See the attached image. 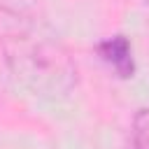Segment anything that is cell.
<instances>
[{
  "label": "cell",
  "instance_id": "3957f363",
  "mask_svg": "<svg viewBox=\"0 0 149 149\" xmlns=\"http://www.w3.org/2000/svg\"><path fill=\"white\" fill-rule=\"evenodd\" d=\"M121 149H149V107H140L135 112Z\"/></svg>",
  "mask_w": 149,
  "mask_h": 149
},
{
  "label": "cell",
  "instance_id": "7a4b0ae2",
  "mask_svg": "<svg viewBox=\"0 0 149 149\" xmlns=\"http://www.w3.org/2000/svg\"><path fill=\"white\" fill-rule=\"evenodd\" d=\"M95 54L100 61L119 77V79H130L135 74V58H133V47L126 35H112L105 37L95 44Z\"/></svg>",
  "mask_w": 149,
  "mask_h": 149
},
{
  "label": "cell",
  "instance_id": "6da1fadb",
  "mask_svg": "<svg viewBox=\"0 0 149 149\" xmlns=\"http://www.w3.org/2000/svg\"><path fill=\"white\" fill-rule=\"evenodd\" d=\"M0 58L12 79L42 100H63L77 88L74 58L33 14L0 7Z\"/></svg>",
  "mask_w": 149,
  "mask_h": 149
}]
</instances>
